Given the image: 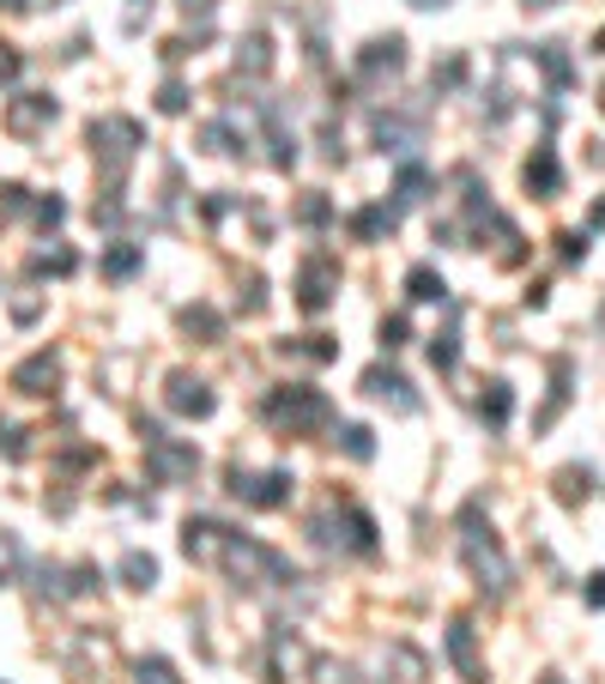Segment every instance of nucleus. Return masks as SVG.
<instances>
[{
  "mask_svg": "<svg viewBox=\"0 0 605 684\" xmlns=\"http://www.w3.org/2000/svg\"><path fill=\"white\" fill-rule=\"evenodd\" d=\"M266 418L285 424V431L297 436V431H309V424L328 418V400H321L316 388H278V394L266 400Z\"/></svg>",
  "mask_w": 605,
  "mask_h": 684,
  "instance_id": "1",
  "label": "nucleus"
},
{
  "mask_svg": "<svg viewBox=\"0 0 605 684\" xmlns=\"http://www.w3.org/2000/svg\"><path fill=\"white\" fill-rule=\"evenodd\" d=\"M466 564H473L478 576H490V593L509 588V564H502L497 540H490V527H485V533H478V527H466Z\"/></svg>",
  "mask_w": 605,
  "mask_h": 684,
  "instance_id": "2",
  "label": "nucleus"
},
{
  "mask_svg": "<svg viewBox=\"0 0 605 684\" xmlns=\"http://www.w3.org/2000/svg\"><path fill=\"white\" fill-rule=\"evenodd\" d=\"M133 140H140V128H133V121H121V116H109V121H97L92 128V145L97 152H104L109 164H121L133 152Z\"/></svg>",
  "mask_w": 605,
  "mask_h": 684,
  "instance_id": "3",
  "label": "nucleus"
},
{
  "mask_svg": "<svg viewBox=\"0 0 605 684\" xmlns=\"http://www.w3.org/2000/svg\"><path fill=\"white\" fill-rule=\"evenodd\" d=\"M230 491H237L242 503H254V509H273V503L290 497V479L285 473H266V479H242L237 473V485H230Z\"/></svg>",
  "mask_w": 605,
  "mask_h": 684,
  "instance_id": "4",
  "label": "nucleus"
},
{
  "mask_svg": "<svg viewBox=\"0 0 605 684\" xmlns=\"http://www.w3.org/2000/svg\"><path fill=\"white\" fill-rule=\"evenodd\" d=\"M49 121H55V104H49V97H37V92H25L13 109H7V128H13V133H37V128H49Z\"/></svg>",
  "mask_w": 605,
  "mask_h": 684,
  "instance_id": "5",
  "label": "nucleus"
},
{
  "mask_svg": "<svg viewBox=\"0 0 605 684\" xmlns=\"http://www.w3.org/2000/svg\"><path fill=\"white\" fill-rule=\"evenodd\" d=\"M55 376H61V364H55L49 352H37L31 364H19V369H13V388H25V394H49Z\"/></svg>",
  "mask_w": 605,
  "mask_h": 684,
  "instance_id": "6",
  "label": "nucleus"
},
{
  "mask_svg": "<svg viewBox=\"0 0 605 684\" xmlns=\"http://www.w3.org/2000/svg\"><path fill=\"white\" fill-rule=\"evenodd\" d=\"M170 406H176V412H194V418H206V412H212L206 382H188V376H176V382H170Z\"/></svg>",
  "mask_w": 605,
  "mask_h": 684,
  "instance_id": "7",
  "label": "nucleus"
},
{
  "mask_svg": "<svg viewBox=\"0 0 605 684\" xmlns=\"http://www.w3.org/2000/svg\"><path fill=\"white\" fill-rule=\"evenodd\" d=\"M364 388H369V394H382V400H394L400 412H412V406H418V400L406 394V382H400V376H388V369H369V376H364Z\"/></svg>",
  "mask_w": 605,
  "mask_h": 684,
  "instance_id": "8",
  "label": "nucleus"
},
{
  "mask_svg": "<svg viewBox=\"0 0 605 684\" xmlns=\"http://www.w3.org/2000/svg\"><path fill=\"white\" fill-rule=\"evenodd\" d=\"M526 188H539L545 200L557 194V158H551V145H539V152H533V164H526Z\"/></svg>",
  "mask_w": 605,
  "mask_h": 684,
  "instance_id": "9",
  "label": "nucleus"
},
{
  "mask_svg": "<svg viewBox=\"0 0 605 684\" xmlns=\"http://www.w3.org/2000/svg\"><path fill=\"white\" fill-rule=\"evenodd\" d=\"M328 279H333V267H328V261H316L309 273H302V309H321V303L333 297V291H328Z\"/></svg>",
  "mask_w": 605,
  "mask_h": 684,
  "instance_id": "10",
  "label": "nucleus"
},
{
  "mask_svg": "<svg viewBox=\"0 0 605 684\" xmlns=\"http://www.w3.org/2000/svg\"><path fill=\"white\" fill-rule=\"evenodd\" d=\"M448 648H454V660H461V672L473 684H485L478 679V660H473V630H466V624H454V630H448Z\"/></svg>",
  "mask_w": 605,
  "mask_h": 684,
  "instance_id": "11",
  "label": "nucleus"
},
{
  "mask_svg": "<svg viewBox=\"0 0 605 684\" xmlns=\"http://www.w3.org/2000/svg\"><path fill=\"white\" fill-rule=\"evenodd\" d=\"M406 285H412V297H418V303H442V297H448L442 273H430V267H412V279H406Z\"/></svg>",
  "mask_w": 605,
  "mask_h": 684,
  "instance_id": "12",
  "label": "nucleus"
},
{
  "mask_svg": "<svg viewBox=\"0 0 605 684\" xmlns=\"http://www.w3.org/2000/svg\"><path fill=\"white\" fill-rule=\"evenodd\" d=\"M400 49H406L400 37H388V43H369L364 67H369V73H376V67H388V73H394V67H400Z\"/></svg>",
  "mask_w": 605,
  "mask_h": 684,
  "instance_id": "13",
  "label": "nucleus"
},
{
  "mask_svg": "<svg viewBox=\"0 0 605 684\" xmlns=\"http://www.w3.org/2000/svg\"><path fill=\"white\" fill-rule=\"evenodd\" d=\"M121 576H128V588H152V581H158V564H152V557H140V552H133L128 564H121Z\"/></svg>",
  "mask_w": 605,
  "mask_h": 684,
  "instance_id": "14",
  "label": "nucleus"
},
{
  "mask_svg": "<svg viewBox=\"0 0 605 684\" xmlns=\"http://www.w3.org/2000/svg\"><path fill=\"white\" fill-rule=\"evenodd\" d=\"M478 412H485L490 424H502V418H509V388H502V382H490V394L478 400Z\"/></svg>",
  "mask_w": 605,
  "mask_h": 684,
  "instance_id": "15",
  "label": "nucleus"
},
{
  "mask_svg": "<svg viewBox=\"0 0 605 684\" xmlns=\"http://www.w3.org/2000/svg\"><path fill=\"white\" fill-rule=\"evenodd\" d=\"M13 576H19V540L0 533V581H13Z\"/></svg>",
  "mask_w": 605,
  "mask_h": 684,
  "instance_id": "16",
  "label": "nucleus"
},
{
  "mask_svg": "<svg viewBox=\"0 0 605 684\" xmlns=\"http://www.w3.org/2000/svg\"><path fill=\"white\" fill-rule=\"evenodd\" d=\"M140 684H176L170 660H145V667H140Z\"/></svg>",
  "mask_w": 605,
  "mask_h": 684,
  "instance_id": "17",
  "label": "nucleus"
},
{
  "mask_svg": "<svg viewBox=\"0 0 605 684\" xmlns=\"http://www.w3.org/2000/svg\"><path fill=\"white\" fill-rule=\"evenodd\" d=\"M345 455H357V461H369V431H364V424H352V431H345Z\"/></svg>",
  "mask_w": 605,
  "mask_h": 684,
  "instance_id": "18",
  "label": "nucleus"
},
{
  "mask_svg": "<svg viewBox=\"0 0 605 684\" xmlns=\"http://www.w3.org/2000/svg\"><path fill=\"white\" fill-rule=\"evenodd\" d=\"M19 67H25V61H19V55L7 49V43H0V80H19Z\"/></svg>",
  "mask_w": 605,
  "mask_h": 684,
  "instance_id": "19",
  "label": "nucleus"
},
{
  "mask_svg": "<svg viewBox=\"0 0 605 684\" xmlns=\"http://www.w3.org/2000/svg\"><path fill=\"white\" fill-rule=\"evenodd\" d=\"M588 605H605V576H588Z\"/></svg>",
  "mask_w": 605,
  "mask_h": 684,
  "instance_id": "20",
  "label": "nucleus"
},
{
  "mask_svg": "<svg viewBox=\"0 0 605 684\" xmlns=\"http://www.w3.org/2000/svg\"><path fill=\"white\" fill-rule=\"evenodd\" d=\"M188 13H212V7H218V0H182Z\"/></svg>",
  "mask_w": 605,
  "mask_h": 684,
  "instance_id": "21",
  "label": "nucleus"
},
{
  "mask_svg": "<svg viewBox=\"0 0 605 684\" xmlns=\"http://www.w3.org/2000/svg\"><path fill=\"white\" fill-rule=\"evenodd\" d=\"M593 224H605V200H600V207H593Z\"/></svg>",
  "mask_w": 605,
  "mask_h": 684,
  "instance_id": "22",
  "label": "nucleus"
},
{
  "mask_svg": "<svg viewBox=\"0 0 605 684\" xmlns=\"http://www.w3.org/2000/svg\"><path fill=\"white\" fill-rule=\"evenodd\" d=\"M526 7H557V0H526Z\"/></svg>",
  "mask_w": 605,
  "mask_h": 684,
  "instance_id": "23",
  "label": "nucleus"
},
{
  "mask_svg": "<svg viewBox=\"0 0 605 684\" xmlns=\"http://www.w3.org/2000/svg\"><path fill=\"white\" fill-rule=\"evenodd\" d=\"M545 684H557V679H545Z\"/></svg>",
  "mask_w": 605,
  "mask_h": 684,
  "instance_id": "24",
  "label": "nucleus"
}]
</instances>
